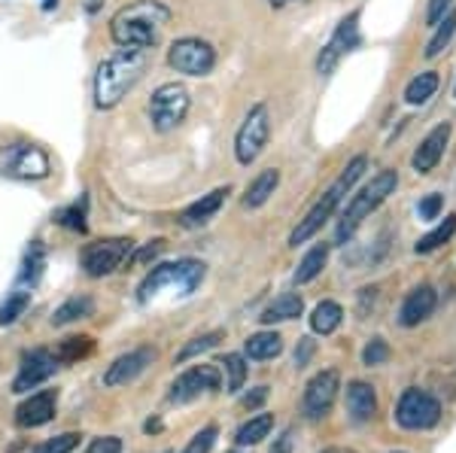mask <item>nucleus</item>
Listing matches in <instances>:
<instances>
[{"label": "nucleus", "instance_id": "nucleus-24", "mask_svg": "<svg viewBox=\"0 0 456 453\" xmlns=\"http://www.w3.org/2000/svg\"><path fill=\"white\" fill-rule=\"evenodd\" d=\"M94 313V298L92 295H70L64 304H58L53 313V326H68L73 320H86Z\"/></svg>", "mask_w": 456, "mask_h": 453}, {"label": "nucleus", "instance_id": "nucleus-33", "mask_svg": "<svg viewBox=\"0 0 456 453\" xmlns=\"http://www.w3.org/2000/svg\"><path fill=\"white\" fill-rule=\"evenodd\" d=\"M453 231H456V216H447L436 231H429V235H423L420 240H417L414 250H417V253H432V250H438V247L444 244V240H451V238H453Z\"/></svg>", "mask_w": 456, "mask_h": 453}, {"label": "nucleus", "instance_id": "nucleus-8", "mask_svg": "<svg viewBox=\"0 0 456 453\" xmlns=\"http://www.w3.org/2000/svg\"><path fill=\"white\" fill-rule=\"evenodd\" d=\"M134 250V240L131 238H107V240H92L79 253V265L88 277H107L119 271L122 262L128 259Z\"/></svg>", "mask_w": 456, "mask_h": 453}, {"label": "nucleus", "instance_id": "nucleus-31", "mask_svg": "<svg viewBox=\"0 0 456 453\" xmlns=\"http://www.w3.org/2000/svg\"><path fill=\"white\" fill-rule=\"evenodd\" d=\"M94 350V341L88 338V335H79V338H68V341H61L55 350V360L58 362H77V360H83V356H88Z\"/></svg>", "mask_w": 456, "mask_h": 453}, {"label": "nucleus", "instance_id": "nucleus-28", "mask_svg": "<svg viewBox=\"0 0 456 453\" xmlns=\"http://www.w3.org/2000/svg\"><path fill=\"white\" fill-rule=\"evenodd\" d=\"M326 262H329V244H316L314 250H307L305 259H301V265L296 271V283H311L314 277H320Z\"/></svg>", "mask_w": 456, "mask_h": 453}, {"label": "nucleus", "instance_id": "nucleus-16", "mask_svg": "<svg viewBox=\"0 0 456 453\" xmlns=\"http://www.w3.org/2000/svg\"><path fill=\"white\" fill-rule=\"evenodd\" d=\"M152 362H156V350H152V347L128 350V353H122L119 360H116V362L107 368L104 384H107V386H125V384L137 381V377H141Z\"/></svg>", "mask_w": 456, "mask_h": 453}, {"label": "nucleus", "instance_id": "nucleus-3", "mask_svg": "<svg viewBox=\"0 0 456 453\" xmlns=\"http://www.w3.org/2000/svg\"><path fill=\"white\" fill-rule=\"evenodd\" d=\"M365 165H369V158L356 156L347 167H344L341 177H338L332 186H329L326 192H322V198L316 201L314 207L307 210V216L296 225V231L289 235V244L292 247H298V244H305V240H311L316 231L322 229V222H329V219H332V214L338 210V204H341L344 195H347L350 189H353V182H356L365 174Z\"/></svg>", "mask_w": 456, "mask_h": 453}, {"label": "nucleus", "instance_id": "nucleus-49", "mask_svg": "<svg viewBox=\"0 0 456 453\" xmlns=\"http://www.w3.org/2000/svg\"><path fill=\"white\" fill-rule=\"evenodd\" d=\"M271 6H277V10H281V6H286V4H292V0H268Z\"/></svg>", "mask_w": 456, "mask_h": 453}, {"label": "nucleus", "instance_id": "nucleus-22", "mask_svg": "<svg viewBox=\"0 0 456 453\" xmlns=\"http://www.w3.org/2000/svg\"><path fill=\"white\" fill-rule=\"evenodd\" d=\"M277 182H281V171H274V167H268V171H262L259 177L247 186V195H244V207H262L265 201L274 195Z\"/></svg>", "mask_w": 456, "mask_h": 453}, {"label": "nucleus", "instance_id": "nucleus-11", "mask_svg": "<svg viewBox=\"0 0 456 453\" xmlns=\"http://www.w3.org/2000/svg\"><path fill=\"white\" fill-rule=\"evenodd\" d=\"M441 420V405L436 396L423 390H404L395 405V423L402 429H432Z\"/></svg>", "mask_w": 456, "mask_h": 453}, {"label": "nucleus", "instance_id": "nucleus-2", "mask_svg": "<svg viewBox=\"0 0 456 453\" xmlns=\"http://www.w3.org/2000/svg\"><path fill=\"white\" fill-rule=\"evenodd\" d=\"M150 68V49H119L107 55L94 73V107L113 109L122 98L134 89Z\"/></svg>", "mask_w": 456, "mask_h": 453}, {"label": "nucleus", "instance_id": "nucleus-37", "mask_svg": "<svg viewBox=\"0 0 456 453\" xmlns=\"http://www.w3.org/2000/svg\"><path fill=\"white\" fill-rule=\"evenodd\" d=\"M79 444V435L77 433H64V435H58V438H49L46 444H40L34 453H70L73 448Z\"/></svg>", "mask_w": 456, "mask_h": 453}, {"label": "nucleus", "instance_id": "nucleus-38", "mask_svg": "<svg viewBox=\"0 0 456 453\" xmlns=\"http://www.w3.org/2000/svg\"><path fill=\"white\" fill-rule=\"evenodd\" d=\"M216 435H219L216 426H204L201 433H198L192 441L186 444V450H183V453H210L213 444H216Z\"/></svg>", "mask_w": 456, "mask_h": 453}, {"label": "nucleus", "instance_id": "nucleus-36", "mask_svg": "<svg viewBox=\"0 0 456 453\" xmlns=\"http://www.w3.org/2000/svg\"><path fill=\"white\" fill-rule=\"evenodd\" d=\"M219 341H223V332H208V335H201V338H195L192 344H186L176 353V362H186V360H192V356L198 353H204V350H210V347H216Z\"/></svg>", "mask_w": 456, "mask_h": 453}, {"label": "nucleus", "instance_id": "nucleus-21", "mask_svg": "<svg viewBox=\"0 0 456 453\" xmlns=\"http://www.w3.org/2000/svg\"><path fill=\"white\" fill-rule=\"evenodd\" d=\"M378 411V396L365 381H353L347 386V414L353 423H369Z\"/></svg>", "mask_w": 456, "mask_h": 453}, {"label": "nucleus", "instance_id": "nucleus-18", "mask_svg": "<svg viewBox=\"0 0 456 453\" xmlns=\"http://www.w3.org/2000/svg\"><path fill=\"white\" fill-rule=\"evenodd\" d=\"M55 417V390H43L37 396L25 399L21 405L16 408V423L25 429H34V426H43Z\"/></svg>", "mask_w": 456, "mask_h": 453}, {"label": "nucleus", "instance_id": "nucleus-10", "mask_svg": "<svg viewBox=\"0 0 456 453\" xmlns=\"http://www.w3.org/2000/svg\"><path fill=\"white\" fill-rule=\"evenodd\" d=\"M167 64L186 77H208L216 68V49L201 36H180L167 49Z\"/></svg>", "mask_w": 456, "mask_h": 453}, {"label": "nucleus", "instance_id": "nucleus-4", "mask_svg": "<svg viewBox=\"0 0 456 453\" xmlns=\"http://www.w3.org/2000/svg\"><path fill=\"white\" fill-rule=\"evenodd\" d=\"M395 186H399V174L395 171H380V174H374L369 186L362 189L359 195H353V201L347 204V210L341 214V222H338V229H335V238H338V244H347V240L356 235V229L359 225L369 219L374 210L384 204L389 195L395 192Z\"/></svg>", "mask_w": 456, "mask_h": 453}, {"label": "nucleus", "instance_id": "nucleus-14", "mask_svg": "<svg viewBox=\"0 0 456 453\" xmlns=\"http://www.w3.org/2000/svg\"><path fill=\"white\" fill-rule=\"evenodd\" d=\"M219 368H213V365H195V368L183 371L180 377L174 381L171 386V399L174 405H186V401L198 399L201 392H216L219 390Z\"/></svg>", "mask_w": 456, "mask_h": 453}, {"label": "nucleus", "instance_id": "nucleus-9", "mask_svg": "<svg viewBox=\"0 0 456 453\" xmlns=\"http://www.w3.org/2000/svg\"><path fill=\"white\" fill-rule=\"evenodd\" d=\"M268 137H271V113L265 104H256L244 116L238 134H234V156H238V162L244 167L253 165L262 156L265 146H268Z\"/></svg>", "mask_w": 456, "mask_h": 453}, {"label": "nucleus", "instance_id": "nucleus-26", "mask_svg": "<svg viewBox=\"0 0 456 453\" xmlns=\"http://www.w3.org/2000/svg\"><path fill=\"white\" fill-rule=\"evenodd\" d=\"M344 320V311L338 302H320L311 313V328L320 335H332Z\"/></svg>", "mask_w": 456, "mask_h": 453}, {"label": "nucleus", "instance_id": "nucleus-19", "mask_svg": "<svg viewBox=\"0 0 456 453\" xmlns=\"http://www.w3.org/2000/svg\"><path fill=\"white\" fill-rule=\"evenodd\" d=\"M451 141V125H438L432 128L429 134H426V141L420 143V150L414 152V171L417 174H429L436 171V165L441 162V156H444V146Z\"/></svg>", "mask_w": 456, "mask_h": 453}, {"label": "nucleus", "instance_id": "nucleus-39", "mask_svg": "<svg viewBox=\"0 0 456 453\" xmlns=\"http://www.w3.org/2000/svg\"><path fill=\"white\" fill-rule=\"evenodd\" d=\"M58 222L68 225L73 231H86V198H83V204L77 201L73 207L61 210V214H58Z\"/></svg>", "mask_w": 456, "mask_h": 453}, {"label": "nucleus", "instance_id": "nucleus-17", "mask_svg": "<svg viewBox=\"0 0 456 453\" xmlns=\"http://www.w3.org/2000/svg\"><path fill=\"white\" fill-rule=\"evenodd\" d=\"M228 192H232L228 186H219V189H213V192L201 195V198L195 204H189V207L180 214V225L183 229H201V225H208L210 219L219 214V207H223Z\"/></svg>", "mask_w": 456, "mask_h": 453}, {"label": "nucleus", "instance_id": "nucleus-43", "mask_svg": "<svg viewBox=\"0 0 456 453\" xmlns=\"http://www.w3.org/2000/svg\"><path fill=\"white\" fill-rule=\"evenodd\" d=\"M441 204H444V198L441 195H426V198L420 201V219H436L441 214Z\"/></svg>", "mask_w": 456, "mask_h": 453}, {"label": "nucleus", "instance_id": "nucleus-1", "mask_svg": "<svg viewBox=\"0 0 456 453\" xmlns=\"http://www.w3.org/2000/svg\"><path fill=\"white\" fill-rule=\"evenodd\" d=\"M171 16L161 0H131L110 19V36L119 49H152Z\"/></svg>", "mask_w": 456, "mask_h": 453}, {"label": "nucleus", "instance_id": "nucleus-41", "mask_svg": "<svg viewBox=\"0 0 456 453\" xmlns=\"http://www.w3.org/2000/svg\"><path fill=\"white\" fill-rule=\"evenodd\" d=\"M88 453H122V438L107 435V438H94L88 444Z\"/></svg>", "mask_w": 456, "mask_h": 453}, {"label": "nucleus", "instance_id": "nucleus-35", "mask_svg": "<svg viewBox=\"0 0 456 453\" xmlns=\"http://www.w3.org/2000/svg\"><path fill=\"white\" fill-rule=\"evenodd\" d=\"M453 31H456V12H447V16L438 21V31H436V36H432L429 46H426V58H436V55H441V49H444L447 43H451Z\"/></svg>", "mask_w": 456, "mask_h": 453}, {"label": "nucleus", "instance_id": "nucleus-50", "mask_svg": "<svg viewBox=\"0 0 456 453\" xmlns=\"http://www.w3.org/2000/svg\"><path fill=\"white\" fill-rule=\"evenodd\" d=\"M322 453H347V450H338V448H332V450H322Z\"/></svg>", "mask_w": 456, "mask_h": 453}, {"label": "nucleus", "instance_id": "nucleus-34", "mask_svg": "<svg viewBox=\"0 0 456 453\" xmlns=\"http://www.w3.org/2000/svg\"><path fill=\"white\" fill-rule=\"evenodd\" d=\"M225 368V375H228V381H225V390L228 392H238L240 386H244L247 381V365H244V356H238V353H228L223 362H219Z\"/></svg>", "mask_w": 456, "mask_h": 453}, {"label": "nucleus", "instance_id": "nucleus-12", "mask_svg": "<svg viewBox=\"0 0 456 453\" xmlns=\"http://www.w3.org/2000/svg\"><path fill=\"white\" fill-rule=\"evenodd\" d=\"M341 390V377L335 368H326L320 375H314L305 386V396H301V414L307 420H322L335 405V396Z\"/></svg>", "mask_w": 456, "mask_h": 453}, {"label": "nucleus", "instance_id": "nucleus-20", "mask_svg": "<svg viewBox=\"0 0 456 453\" xmlns=\"http://www.w3.org/2000/svg\"><path fill=\"white\" fill-rule=\"evenodd\" d=\"M436 304H438V295H436V289L432 287H420V289H414L408 298L402 302V311H399V323L402 326H420L423 320H429L432 317V311H436Z\"/></svg>", "mask_w": 456, "mask_h": 453}, {"label": "nucleus", "instance_id": "nucleus-45", "mask_svg": "<svg viewBox=\"0 0 456 453\" xmlns=\"http://www.w3.org/2000/svg\"><path fill=\"white\" fill-rule=\"evenodd\" d=\"M165 250V240H152L150 247H146V250H141L134 255V262H146V259H156V255Z\"/></svg>", "mask_w": 456, "mask_h": 453}, {"label": "nucleus", "instance_id": "nucleus-42", "mask_svg": "<svg viewBox=\"0 0 456 453\" xmlns=\"http://www.w3.org/2000/svg\"><path fill=\"white\" fill-rule=\"evenodd\" d=\"M451 4H453V0H429L426 21H429V25H438V21L444 19V12H451Z\"/></svg>", "mask_w": 456, "mask_h": 453}, {"label": "nucleus", "instance_id": "nucleus-15", "mask_svg": "<svg viewBox=\"0 0 456 453\" xmlns=\"http://www.w3.org/2000/svg\"><path fill=\"white\" fill-rule=\"evenodd\" d=\"M55 368H58V360L53 350H43V347L31 350V353L21 356L19 375H16V381H12V392H28V390H34V386L46 384L49 377L55 375Z\"/></svg>", "mask_w": 456, "mask_h": 453}, {"label": "nucleus", "instance_id": "nucleus-48", "mask_svg": "<svg viewBox=\"0 0 456 453\" xmlns=\"http://www.w3.org/2000/svg\"><path fill=\"white\" fill-rule=\"evenodd\" d=\"M58 6V0H43V10H55Z\"/></svg>", "mask_w": 456, "mask_h": 453}, {"label": "nucleus", "instance_id": "nucleus-32", "mask_svg": "<svg viewBox=\"0 0 456 453\" xmlns=\"http://www.w3.org/2000/svg\"><path fill=\"white\" fill-rule=\"evenodd\" d=\"M43 265H46V247L40 244V240H34L31 250L25 253V265H21V280L25 283H37L43 274Z\"/></svg>", "mask_w": 456, "mask_h": 453}, {"label": "nucleus", "instance_id": "nucleus-51", "mask_svg": "<svg viewBox=\"0 0 456 453\" xmlns=\"http://www.w3.org/2000/svg\"><path fill=\"white\" fill-rule=\"evenodd\" d=\"M161 453H171V450H161Z\"/></svg>", "mask_w": 456, "mask_h": 453}, {"label": "nucleus", "instance_id": "nucleus-47", "mask_svg": "<svg viewBox=\"0 0 456 453\" xmlns=\"http://www.w3.org/2000/svg\"><path fill=\"white\" fill-rule=\"evenodd\" d=\"M289 444H292V435H289V433H286V435L281 438V444H277V448H274V450H271V453H289Z\"/></svg>", "mask_w": 456, "mask_h": 453}, {"label": "nucleus", "instance_id": "nucleus-29", "mask_svg": "<svg viewBox=\"0 0 456 453\" xmlns=\"http://www.w3.org/2000/svg\"><path fill=\"white\" fill-rule=\"evenodd\" d=\"M271 429H274V417H271V414H259V417L247 420L244 426L238 429L234 441H238L240 448H247V444H259L262 438H268Z\"/></svg>", "mask_w": 456, "mask_h": 453}, {"label": "nucleus", "instance_id": "nucleus-23", "mask_svg": "<svg viewBox=\"0 0 456 453\" xmlns=\"http://www.w3.org/2000/svg\"><path fill=\"white\" fill-rule=\"evenodd\" d=\"M301 308H305L301 295H296V292H283L281 298H274V302L265 308L262 323H283V320H296V317H301Z\"/></svg>", "mask_w": 456, "mask_h": 453}, {"label": "nucleus", "instance_id": "nucleus-46", "mask_svg": "<svg viewBox=\"0 0 456 453\" xmlns=\"http://www.w3.org/2000/svg\"><path fill=\"white\" fill-rule=\"evenodd\" d=\"M311 353H314V341L311 338H301V350H296V365H298V368L307 360H311Z\"/></svg>", "mask_w": 456, "mask_h": 453}, {"label": "nucleus", "instance_id": "nucleus-6", "mask_svg": "<svg viewBox=\"0 0 456 453\" xmlns=\"http://www.w3.org/2000/svg\"><path fill=\"white\" fill-rule=\"evenodd\" d=\"M189 89L180 83H161L150 98V125L159 134H171V131L186 119L189 113Z\"/></svg>", "mask_w": 456, "mask_h": 453}, {"label": "nucleus", "instance_id": "nucleus-5", "mask_svg": "<svg viewBox=\"0 0 456 453\" xmlns=\"http://www.w3.org/2000/svg\"><path fill=\"white\" fill-rule=\"evenodd\" d=\"M204 274H208V265L198 259L165 262V265H156L143 277L141 289H137V298H141V302H150V298H156L161 289H176L180 295H192V292L201 287Z\"/></svg>", "mask_w": 456, "mask_h": 453}, {"label": "nucleus", "instance_id": "nucleus-13", "mask_svg": "<svg viewBox=\"0 0 456 453\" xmlns=\"http://www.w3.org/2000/svg\"><path fill=\"white\" fill-rule=\"evenodd\" d=\"M359 46V12H350L341 25L335 28V34L329 36V43L320 49V58H316V73L320 77H329L335 70V64L341 61L344 53Z\"/></svg>", "mask_w": 456, "mask_h": 453}, {"label": "nucleus", "instance_id": "nucleus-30", "mask_svg": "<svg viewBox=\"0 0 456 453\" xmlns=\"http://www.w3.org/2000/svg\"><path fill=\"white\" fill-rule=\"evenodd\" d=\"M28 308H31V292H12V295H6V302L0 304V326H12L19 317H25Z\"/></svg>", "mask_w": 456, "mask_h": 453}, {"label": "nucleus", "instance_id": "nucleus-7", "mask_svg": "<svg viewBox=\"0 0 456 453\" xmlns=\"http://www.w3.org/2000/svg\"><path fill=\"white\" fill-rule=\"evenodd\" d=\"M53 165L37 143H10L0 150V174L12 180H46Z\"/></svg>", "mask_w": 456, "mask_h": 453}, {"label": "nucleus", "instance_id": "nucleus-27", "mask_svg": "<svg viewBox=\"0 0 456 453\" xmlns=\"http://www.w3.org/2000/svg\"><path fill=\"white\" fill-rule=\"evenodd\" d=\"M436 92H438V73L426 70V73H420V77H414L408 83V89H404V101L417 107V104H426V101H429Z\"/></svg>", "mask_w": 456, "mask_h": 453}, {"label": "nucleus", "instance_id": "nucleus-25", "mask_svg": "<svg viewBox=\"0 0 456 453\" xmlns=\"http://www.w3.org/2000/svg\"><path fill=\"white\" fill-rule=\"evenodd\" d=\"M281 350H283V341L277 332H259V335H253V338H247V356L256 362L274 360V356H281Z\"/></svg>", "mask_w": 456, "mask_h": 453}, {"label": "nucleus", "instance_id": "nucleus-44", "mask_svg": "<svg viewBox=\"0 0 456 453\" xmlns=\"http://www.w3.org/2000/svg\"><path fill=\"white\" fill-rule=\"evenodd\" d=\"M265 399H268V386H256V392L244 396V401H240V405H244V408H259Z\"/></svg>", "mask_w": 456, "mask_h": 453}, {"label": "nucleus", "instance_id": "nucleus-40", "mask_svg": "<svg viewBox=\"0 0 456 453\" xmlns=\"http://www.w3.org/2000/svg\"><path fill=\"white\" fill-rule=\"evenodd\" d=\"M389 360V344L384 338H374L369 347L362 350V362L365 365H384Z\"/></svg>", "mask_w": 456, "mask_h": 453}]
</instances>
